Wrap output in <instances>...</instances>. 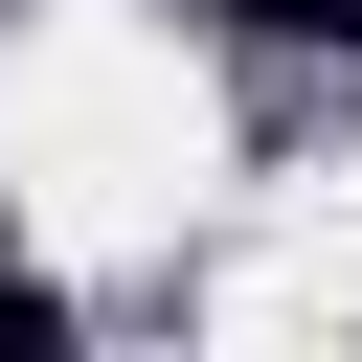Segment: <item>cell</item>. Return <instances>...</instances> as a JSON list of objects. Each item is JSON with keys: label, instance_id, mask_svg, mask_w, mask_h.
Listing matches in <instances>:
<instances>
[{"label": "cell", "instance_id": "1", "mask_svg": "<svg viewBox=\"0 0 362 362\" xmlns=\"http://www.w3.org/2000/svg\"><path fill=\"white\" fill-rule=\"evenodd\" d=\"M204 23H249V45H339V68H362V0H204Z\"/></svg>", "mask_w": 362, "mask_h": 362}, {"label": "cell", "instance_id": "2", "mask_svg": "<svg viewBox=\"0 0 362 362\" xmlns=\"http://www.w3.org/2000/svg\"><path fill=\"white\" fill-rule=\"evenodd\" d=\"M0 362H68V294H45L23 249H0Z\"/></svg>", "mask_w": 362, "mask_h": 362}]
</instances>
